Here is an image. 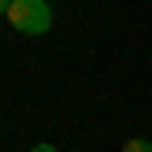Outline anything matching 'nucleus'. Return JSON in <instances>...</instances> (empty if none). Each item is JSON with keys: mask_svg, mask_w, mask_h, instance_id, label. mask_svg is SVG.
<instances>
[{"mask_svg": "<svg viewBox=\"0 0 152 152\" xmlns=\"http://www.w3.org/2000/svg\"><path fill=\"white\" fill-rule=\"evenodd\" d=\"M4 21L17 29V33H25V37H41V33H50V4L45 0H12L8 4V12H4Z\"/></svg>", "mask_w": 152, "mask_h": 152, "instance_id": "1", "label": "nucleus"}, {"mask_svg": "<svg viewBox=\"0 0 152 152\" xmlns=\"http://www.w3.org/2000/svg\"><path fill=\"white\" fill-rule=\"evenodd\" d=\"M124 152H152V140H127Z\"/></svg>", "mask_w": 152, "mask_h": 152, "instance_id": "2", "label": "nucleus"}, {"mask_svg": "<svg viewBox=\"0 0 152 152\" xmlns=\"http://www.w3.org/2000/svg\"><path fill=\"white\" fill-rule=\"evenodd\" d=\"M29 152H58V148H53V144H33Z\"/></svg>", "mask_w": 152, "mask_h": 152, "instance_id": "3", "label": "nucleus"}, {"mask_svg": "<svg viewBox=\"0 0 152 152\" xmlns=\"http://www.w3.org/2000/svg\"><path fill=\"white\" fill-rule=\"evenodd\" d=\"M8 4H12V0H0V12H8Z\"/></svg>", "mask_w": 152, "mask_h": 152, "instance_id": "4", "label": "nucleus"}]
</instances>
